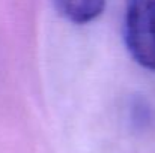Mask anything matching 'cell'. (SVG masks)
<instances>
[{
  "instance_id": "cell-1",
  "label": "cell",
  "mask_w": 155,
  "mask_h": 153,
  "mask_svg": "<svg viewBox=\"0 0 155 153\" xmlns=\"http://www.w3.org/2000/svg\"><path fill=\"white\" fill-rule=\"evenodd\" d=\"M124 39L131 57L155 71V0H125Z\"/></svg>"
},
{
  "instance_id": "cell-2",
  "label": "cell",
  "mask_w": 155,
  "mask_h": 153,
  "mask_svg": "<svg viewBox=\"0 0 155 153\" xmlns=\"http://www.w3.org/2000/svg\"><path fill=\"white\" fill-rule=\"evenodd\" d=\"M57 12L74 24H87L104 12L105 0H53Z\"/></svg>"
}]
</instances>
